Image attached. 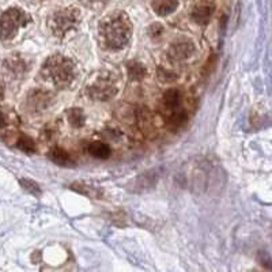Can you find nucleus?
Masks as SVG:
<instances>
[{"label": "nucleus", "instance_id": "1", "mask_svg": "<svg viewBox=\"0 0 272 272\" xmlns=\"http://www.w3.org/2000/svg\"><path fill=\"white\" fill-rule=\"evenodd\" d=\"M132 22L124 11H113L98 25V42L105 50H120L132 37Z\"/></svg>", "mask_w": 272, "mask_h": 272}, {"label": "nucleus", "instance_id": "2", "mask_svg": "<svg viewBox=\"0 0 272 272\" xmlns=\"http://www.w3.org/2000/svg\"><path fill=\"white\" fill-rule=\"evenodd\" d=\"M45 82L57 89H67L76 78V65L64 54H52L45 60L40 71Z\"/></svg>", "mask_w": 272, "mask_h": 272}, {"label": "nucleus", "instance_id": "3", "mask_svg": "<svg viewBox=\"0 0 272 272\" xmlns=\"http://www.w3.org/2000/svg\"><path fill=\"white\" fill-rule=\"evenodd\" d=\"M119 76L110 71H101L86 87V93L94 101H109L119 93Z\"/></svg>", "mask_w": 272, "mask_h": 272}, {"label": "nucleus", "instance_id": "4", "mask_svg": "<svg viewBox=\"0 0 272 272\" xmlns=\"http://www.w3.org/2000/svg\"><path fill=\"white\" fill-rule=\"evenodd\" d=\"M80 20H82V14L79 8L71 5V7L54 11L53 14L50 15L48 18V29L54 37L63 38L71 30H75L79 26Z\"/></svg>", "mask_w": 272, "mask_h": 272}, {"label": "nucleus", "instance_id": "5", "mask_svg": "<svg viewBox=\"0 0 272 272\" xmlns=\"http://www.w3.org/2000/svg\"><path fill=\"white\" fill-rule=\"evenodd\" d=\"M30 15L18 7H11L0 16V40H12L19 29L30 23Z\"/></svg>", "mask_w": 272, "mask_h": 272}, {"label": "nucleus", "instance_id": "6", "mask_svg": "<svg viewBox=\"0 0 272 272\" xmlns=\"http://www.w3.org/2000/svg\"><path fill=\"white\" fill-rule=\"evenodd\" d=\"M195 52H196V46H195L192 40L178 38V40L173 41L172 45L169 46L168 56L173 63H180V61L192 57Z\"/></svg>", "mask_w": 272, "mask_h": 272}, {"label": "nucleus", "instance_id": "7", "mask_svg": "<svg viewBox=\"0 0 272 272\" xmlns=\"http://www.w3.org/2000/svg\"><path fill=\"white\" fill-rule=\"evenodd\" d=\"M54 97L53 94L48 91V90H40L34 89L30 91L26 98V106L30 112L37 113V112H42L45 109H48L50 105L53 104Z\"/></svg>", "mask_w": 272, "mask_h": 272}, {"label": "nucleus", "instance_id": "8", "mask_svg": "<svg viewBox=\"0 0 272 272\" xmlns=\"http://www.w3.org/2000/svg\"><path fill=\"white\" fill-rule=\"evenodd\" d=\"M181 104H183V93L180 89H169L162 95L161 106L163 112H166L168 114L181 108Z\"/></svg>", "mask_w": 272, "mask_h": 272}, {"label": "nucleus", "instance_id": "9", "mask_svg": "<svg viewBox=\"0 0 272 272\" xmlns=\"http://www.w3.org/2000/svg\"><path fill=\"white\" fill-rule=\"evenodd\" d=\"M48 157L52 162L59 165V166H63V168H75L76 166V161L74 159V157L61 147H53L48 153Z\"/></svg>", "mask_w": 272, "mask_h": 272}, {"label": "nucleus", "instance_id": "10", "mask_svg": "<svg viewBox=\"0 0 272 272\" xmlns=\"http://www.w3.org/2000/svg\"><path fill=\"white\" fill-rule=\"evenodd\" d=\"M158 173L155 170H150L146 173L140 174L134 183L135 192H146L149 189H153L158 183Z\"/></svg>", "mask_w": 272, "mask_h": 272}, {"label": "nucleus", "instance_id": "11", "mask_svg": "<svg viewBox=\"0 0 272 272\" xmlns=\"http://www.w3.org/2000/svg\"><path fill=\"white\" fill-rule=\"evenodd\" d=\"M215 7L211 3H202V4L196 5L191 12V16L195 23L198 25H207L211 16H213Z\"/></svg>", "mask_w": 272, "mask_h": 272}, {"label": "nucleus", "instance_id": "12", "mask_svg": "<svg viewBox=\"0 0 272 272\" xmlns=\"http://www.w3.org/2000/svg\"><path fill=\"white\" fill-rule=\"evenodd\" d=\"M188 121V113L184 110V109H177L172 113L168 114V119H166V128L172 132H177L181 128L185 127V124Z\"/></svg>", "mask_w": 272, "mask_h": 272}, {"label": "nucleus", "instance_id": "13", "mask_svg": "<svg viewBox=\"0 0 272 272\" xmlns=\"http://www.w3.org/2000/svg\"><path fill=\"white\" fill-rule=\"evenodd\" d=\"M178 0H153L151 8L159 16H166L177 10Z\"/></svg>", "mask_w": 272, "mask_h": 272}, {"label": "nucleus", "instance_id": "14", "mask_svg": "<svg viewBox=\"0 0 272 272\" xmlns=\"http://www.w3.org/2000/svg\"><path fill=\"white\" fill-rule=\"evenodd\" d=\"M138 123L139 128L143 131L144 134H155V124H154L153 113L149 109H140L138 112Z\"/></svg>", "mask_w": 272, "mask_h": 272}, {"label": "nucleus", "instance_id": "15", "mask_svg": "<svg viewBox=\"0 0 272 272\" xmlns=\"http://www.w3.org/2000/svg\"><path fill=\"white\" fill-rule=\"evenodd\" d=\"M127 72H128L129 80H132V82L143 80L147 76L146 65L139 63V61H129L128 64H127Z\"/></svg>", "mask_w": 272, "mask_h": 272}, {"label": "nucleus", "instance_id": "16", "mask_svg": "<svg viewBox=\"0 0 272 272\" xmlns=\"http://www.w3.org/2000/svg\"><path fill=\"white\" fill-rule=\"evenodd\" d=\"M87 151L91 157L98 159H108L112 153L108 144L102 143V142H91L87 146Z\"/></svg>", "mask_w": 272, "mask_h": 272}, {"label": "nucleus", "instance_id": "17", "mask_svg": "<svg viewBox=\"0 0 272 272\" xmlns=\"http://www.w3.org/2000/svg\"><path fill=\"white\" fill-rule=\"evenodd\" d=\"M67 119L71 127L74 128H82L86 123V114L83 109L80 108H71L67 110Z\"/></svg>", "mask_w": 272, "mask_h": 272}, {"label": "nucleus", "instance_id": "18", "mask_svg": "<svg viewBox=\"0 0 272 272\" xmlns=\"http://www.w3.org/2000/svg\"><path fill=\"white\" fill-rule=\"evenodd\" d=\"M5 65H7V68L12 71L14 74H23L27 68V65H26L25 60L19 57V56H11L10 59L5 61Z\"/></svg>", "mask_w": 272, "mask_h": 272}, {"label": "nucleus", "instance_id": "19", "mask_svg": "<svg viewBox=\"0 0 272 272\" xmlns=\"http://www.w3.org/2000/svg\"><path fill=\"white\" fill-rule=\"evenodd\" d=\"M16 147H18L20 151H23V153L26 154H34L35 151H37L34 140L31 138H29V136H26V135H22V136L18 139Z\"/></svg>", "mask_w": 272, "mask_h": 272}, {"label": "nucleus", "instance_id": "20", "mask_svg": "<svg viewBox=\"0 0 272 272\" xmlns=\"http://www.w3.org/2000/svg\"><path fill=\"white\" fill-rule=\"evenodd\" d=\"M19 184L22 188L25 189L26 192H29L30 195H33V196H41V193H42V189L38 184L33 181V180H29V178H20Z\"/></svg>", "mask_w": 272, "mask_h": 272}, {"label": "nucleus", "instance_id": "21", "mask_svg": "<svg viewBox=\"0 0 272 272\" xmlns=\"http://www.w3.org/2000/svg\"><path fill=\"white\" fill-rule=\"evenodd\" d=\"M157 76H158V79L162 82V83H172L174 80H177L178 75L172 71V69L168 68H163V67H159L157 69Z\"/></svg>", "mask_w": 272, "mask_h": 272}, {"label": "nucleus", "instance_id": "22", "mask_svg": "<svg viewBox=\"0 0 272 272\" xmlns=\"http://www.w3.org/2000/svg\"><path fill=\"white\" fill-rule=\"evenodd\" d=\"M71 189H74V191L82 193V195H86V196H95V195H97L95 189H93L91 187H89V185H86V184L75 183L71 185Z\"/></svg>", "mask_w": 272, "mask_h": 272}, {"label": "nucleus", "instance_id": "23", "mask_svg": "<svg viewBox=\"0 0 272 272\" xmlns=\"http://www.w3.org/2000/svg\"><path fill=\"white\" fill-rule=\"evenodd\" d=\"M217 54H211V57H208L207 63L204 64L203 67V75L204 76H208V75L213 72L215 67H217Z\"/></svg>", "mask_w": 272, "mask_h": 272}, {"label": "nucleus", "instance_id": "24", "mask_svg": "<svg viewBox=\"0 0 272 272\" xmlns=\"http://www.w3.org/2000/svg\"><path fill=\"white\" fill-rule=\"evenodd\" d=\"M163 26L161 25V23H158V22H155V23H153V25L149 27V34L150 37H154V38H157V37H159V35L163 33Z\"/></svg>", "mask_w": 272, "mask_h": 272}, {"label": "nucleus", "instance_id": "25", "mask_svg": "<svg viewBox=\"0 0 272 272\" xmlns=\"http://www.w3.org/2000/svg\"><path fill=\"white\" fill-rule=\"evenodd\" d=\"M83 3L87 5V7L95 8V7H101L102 4H105L106 0H83Z\"/></svg>", "mask_w": 272, "mask_h": 272}, {"label": "nucleus", "instance_id": "26", "mask_svg": "<svg viewBox=\"0 0 272 272\" xmlns=\"http://www.w3.org/2000/svg\"><path fill=\"white\" fill-rule=\"evenodd\" d=\"M5 125H7V119L4 114L0 112V128H4Z\"/></svg>", "mask_w": 272, "mask_h": 272}, {"label": "nucleus", "instance_id": "27", "mask_svg": "<svg viewBox=\"0 0 272 272\" xmlns=\"http://www.w3.org/2000/svg\"><path fill=\"white\" fill-rule=\"evenodd\" d=\"M4 98V86L0 83V99Z\"/></svg>", "mask_w": 272, "mask_h": 272}]
</instances>
